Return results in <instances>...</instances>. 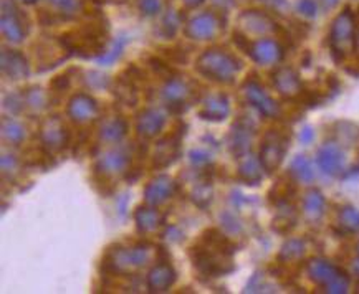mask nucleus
Segmentation results:
<instances>
[{
	"instance_id": "nucleus-1",
	"label": "nucleus",
	"mask_w": 359,
	"mask_h": 294,
	"mask_svg": "<svg viewBox=\"0 0 359 294\" xmlns=\"http://www.w3.org/2000/svg\"><path fill=\"white\" fill-rule=\"evenodd\" d=\"M58 41L70 55L96 59L108 47V24L103 15H96L78 29L63 34Z\"/></svg>"
},
{
	"instance_id": "nucleus-2",
	"label": "nucleus",
	"mask_w": 359,
	"mask_h": 294,
	"mask_svg": "<svg viewBox=\"0 0 359 294\" xmlns=\"http://www.w3.org/2000/svg\"><path fill=\"white\" fill-rule=\"evenodd\" d=\"M154 246L147 241H137L131 246H109L101 260V273L107 276H131L151 261Z\"/></svg>"
},
{
	"instance_id": "nucleus-3",
	"label": "nucleus",
	"mask_w": 359,
	"mask_h": 294,
	"mask_svg": "<svg viewBox=\"0 0 359 294\" xmlns=\"http://www.w3.org/2000/svg\"><path fill=\"white\" fill-rule=\"evenodd\" d=\"M232 256L233 255L225 253L224 250L214 246L212 243L202 240V238H199L196 245L189 248V258H191L192 265H194L197 273L205 278H219L232 273L236 268Z\"/></svg>"
},
{
	"instance_id": "nucleus-4",
	"label": "nucleus",
	"mask_w": 359,
	"mask_h": 294,
	"mask_svg": "<svg viewBox=\"0 0 359 294\" xmlns=\"http://www.w3.org/2000/svg\"><path fill=\"white\" fill-rule=\"evenodd\" d=\"M242 63L232 53L222 48H207L199 55L196 62V70L207 80L229 85L236 80L241 71Z\"/></svg>"
},
{
	"instance_id": "nucleus-5",
	"label": "nucleus",
	"mask_w": 359,
	"mask_h": 294,
	"mask_svg": "<svg viewBox=\"0 0 359 294\" xmlns=\"http://www.w3.org/2000/svg\"><path fill=\"white\" fill-rule=\"evenodd\" d=\"M308 276L328 294H344L349 289V276L344 270L330 261L313 258L306 265Z\"/></svg>"
},
{
	"instance_id": "nucleus-6",
	"label": "nucleus",
	"mask_w": 359,
	"mask_h": 294,
	"mask_svg": "<svg viewBox=\"0 0 359 294\" xmlns=\"http://www.w3.org/2000/svg\"><path fill=\"white\" fill-rule=\"evenodd\" d=\"M356 18L351 8L339 12L330 29V48L334 59H343L356 48Z\"/></svg>"
},
{
	"instance_id": "nucleus-7",
	"label": "nucleus",
	"mask_w": 359,
	"mask_h": 294,
	"mask_svg": "<svg viewBox=\"0 0 359 294\" xmlns=\"http://www.w3.org/2000/svg\"><path fill=\"white\" fill-rule=\"evenodd\" d=\"M0 31L8 43L18 45L29 35V18L17 7L15 0H2L0 7Z\"/></svg>"
},
{
	"instance_id": "nucleus-8",
	"label": "nucleus",
	"mask_w": 359,
	"mask_h": 294,
	"mask_svg": "<svg viewBox=\"0 0 359 294\" xmlns=\"http://www.w3.org/2000/svg\"><path fill=\"white\" fill-rule=\"evenodd\" d=\"M224 20L222 13L207 10L197 13L191 20H187L186 27H184V35L191 40L205 41L214 40L224 31Z\"/></svg>"
},
{
	"instance_id": "nucleus-9",
	"label": "nucleus",
	"mask_w": 359,
	"mask_h": 294,
	"mask_svg": "<svg viewBox=\"0 0 359 294\" xmlns=\"http://www.w3.org/2000/svg\"><path fill=\"white\" fill-rule=\"evenodd\" d=\"M41 147L50 154H57L65 150L70 146L72 134L68 131L65 121L60 116L45 118L39 130Z\"/></svg>"
},
{
	"instance_id": "nucleus-10",
	"label": "nucleus",
	"mask_w": 359,
	"mask_h": 294,
	"mask_svg": "<svg viewBox=\"0 0 359 294\" xmlns=\"http://www.w3.org/2000/svg\"><path fill=\"white\" fill-rule=\"evenodd\" d=\"M288 149V137L282 132L271 130L265 134L260 147V162L266 174H273L282 165Z\"/></svg>"
},
{
	"instance_id": "nucleus-11",
	"label": "nucleus",
	"mask_w": 359,
	"mask_h": 294,
	"mask_svg": "<svg viewBox=\"0 0 359 294\" xmlns=\"http://www.w3.org/2000/svg\"><path fill=\"white\" fill-rule=\"evenodd\" d=\"M133 162L130 149L126 147H113L96 159L95 174L104 178H113L116 176H124Z\"/></svg>"
},
{
	"instance_id": "nucleus-12",
	"label": "nucleus",
	"mask_w": 359,
	"mask_h": 294,
	"mask_svg": "<svg viewBox=\"0 0 359 294\" xmlns=\"http://www.w3.org/2000/svg\"><path fill=\"white\" fill-rule=\"evenodd\" d=\"M161 94H163V99L164 103L168 104L169 111L174 114H181L186 111L192 96H194V93H192V86L189 85L186 80H182L179 75L165 81Z\"/></svg>"
},
{
	"instance_id": "nucleus-13",
	"label": "nucleus",
	"mask_w": 359,
	"mask_h": 294,
	"mask_svg": "<svg viewBox=\"0 0 359 294\" xmlns=\"http://www.w3.org/2000/svg\"><path fill=\"white\" fill-rule=\"evenodd\" d=\"M238 30L247 36H266L277 31V24L269 13L264 10H257V8H250V10H243L238 15Z\"/></svg>"
},
{
	"instance_id": "nucleus-14",
	"label": "nucleus",
	"mask_w": 359,
	"mask_h": 294,
	"mask_svg": "<svg viewBox=\"0 0 359 294\" xmlns=\"http://www.w3.org/2000/svg\"><path fill=\"white\" fill-rule=\"evenodd\" d=\"M182 136L184 130H174L171 134L164 136L163 139L158 141L153 154V167L154 169H165L172 165L176 160L181 158L182 150Z\"/></svg>"
},
{
	"instance_id": "nucleus-15",
	"label": "nucleus",
	"mask_w": 359,
	"mask_h": 294,
	"mask_svg": "<svg viewBox=\"0 0 359 294\" xmlns=\"http://www.w3.org/2000/svg\"><path fill=\"white\" fill-rule=\"evenodd\" d=\"M242 93L253 108L265 118H275L280 114V106L266 91L262 88L260 83L255 80H247L242 86Z\"/></svg>"
},
{
	"instance_id": "nucleus-16",
	"label": "nucleus",
	"mask_w": 359,
	"mask_h": 294,
	"mask_svg": "<svg viewBox=\"0 0 359 294\" xmlns=\"http://www.w3.org/2000/svg\"><path fill=\"white\" fill-rule=\"evenodd\" d=\"M247 55L257 65H277L283 59L285 52L277 40L264 36V38L250 41Z\"/></svg>"
},
{
	"instance_id": "nucleus-17",
	"label": "nucleus",
	"mask_w": 359,
	"mask_h": 294,
	"mask_svg": "<svg viewBox=\"0 0 359 294\" xmlns=\"http://www.w3.org/2000/svg\"><path fill=\"white\" fill-rule=\"evenodd\" d=\"M177 192V183L168 174H159L151 178L144 187V200L147 205L159 206L171 200Z\"/></svg>"
},
{
	"instance_id": "nucleus-18",
	"label": "nucleus",
	"mask_w": 359,
	"mask_h": 294,
	"mask_svg": "<svg viewBox=\"0 0 359 294\" xmlns=\"http://www.w3.org/2000/svg\"><path fill=\"white\" fill-rule=\"evenodd\" d=\"M67 114L73 122L86 124L95 121L100 116V106L93 96L86 93H76L68 101Z\"/></svg>"
},
{
	"instance_id": "nucleus-19",
	"label": "nucleus",
	"mask_w": 359,
	"mask_h": 294,
	"mask_svg": "<svg viewBox=\"0 0 359 294\" xmlns=\"http://www.w3.org/2000/svg\"><path fill=\"white\" fill-rule=\"evenodd\" d=\"M316 162H318L321 172L326 176H339L344 165V154L339 142H325L316 154Z\"/></svg>"
},
{
	"instance_id": "nucleus-20",
	"label": "nucleus",
	"mask_w": 359,
	"mask_h": 294,
	"mask_svg": "<svg viewBox=\"0 0 359 294\" xmlns=\"http://www.w3.org/2000/svg\"><path fill=\"white\" fill-rule=\"evenodd\" d=\"M275 90L278 91L283 98L294 99L303 94V83L298 76V73L290 66H280L271 75Z\"/></svg>"
},
{
	"instance_id": "nucleus-21",
	"label": "nucleus",
	"mask_w": 359,
	"mask_h": 294,
	"mask_svg": "<svg viewBox=\"0 0 359 294\" xmlns=\"http://www.w3.org/2000/svg\"><path fill=\"white\" fill-rule=\"evenodd\" d=\"M0 68H2L4 76H7L8 80H25L30 75V66L24 53L18 52V50L12 48H2V55H0Z\"/></svg>"
},
{
	"instance_id": "nucleus-22",
	"label": "nucleus",
	"mask_w": 359,
	"mask_h": 294,
	"mask_svg": "<svg viewBox=\"0 0 359 294\" xmlns=\"http://www.w3.org/2000/svg\"><path fill=\"white\" fill-rule=\"evenodd\" d=\"M176 270L172 268V265L169 261H158L151 268L149 273H147V289L151 293H165L172 288V284L176 283Z\"/></svg>"
},
{
	"instance_id": "nucleus-23",
	"label": "nucleus",
	"mask_w": 359,
	"mask_h": 294,
	"mask_svg": "<svg viewBox=\"0 0 359 294\" xmlns=\"http://www.w3.org/2000/svg\"><path fill=\"white\" fill-rule=\"evenodd\" d=\"M165 126V116L159 109L147 108L137 114L136 118V131L137 136L142 139H154Z\"/></svg>"
},
{
	"instance_id": "nucleus-24",
	"label": "nucleus",
	"mask_w": 359,
	"mask_h": 294,
	"mask_svg": "<svg viewBox=\"0 0 359 294\" xmlns=\"http://www.w3.org/2000/svg\"><path fill=\"white\" fill-rule=\"evenodd\" d=\"M252 137H253V127L247 121H243V119H238V121L232 126V130H230V134H229L230 153L236 155L237 159L250 153Z\"/></svg>"
},
{
	"instance_id": "nucleus-25",
	"label": "nucleus",
	"mask_w": 359,
	"mask_h": 294,
	"mask_svg": "<svg viewBox=\"0 0 359 294\" xmlns=\"http://www.w3.org/2000/svg\"><path fill=\"white\" fill-rule=\"evenodd\" d=\"M229 114H230V103H229V98L224 93L209 94L204 101H202V106L199 109V116L210 122L224 121Z\"/></svg>"
},
{
	"instance_id": "nucleus-26",
	"label": "nucleus",
	"mask_w": 359,
	"mask_h": 294,
	"mask_svg": "<svg viewBox=\"0 0 359 294\" xmlns=\"http://www.w3.org/2000/svg\"><path fill=\"white\" fill-rule=\"evenodd\" d=\"M135 222L137 232L142 233V235H147V233L158 232V230L165 223V217L164 214L159 212L158 206L146 204L136 209Z\"/></svg>"
},
{
	"instance_id": "nucleus-27",
	"label": "nucleus",
	"mask_w": 359,
	"mask_h": 294,
	"mask_svg": "<svg viewBox=\"0 0 359 294\" xmlns=\"http://www.w3.org/2000/svg\"><path fill=\"white\" fill-rule=\"evenodd\" d=\"M264 165H262L260 159L252 155L250 153L238 158V167H237V176L243 183L247 186H259L264 178Z\"/></svg>"
},
{
	"instance_id": "nucleus-28",
	"label": "nucleus",
	"mask_w": 359,
	"mask_h": 294,
	"mask_svg": "<svg viewBox=\"0 0 359 294\" xmlns=\"http://www.w3.org/2000/svg\"><path fill=\"white\" fill-rule=\"evenodd\" d=\"M128 121L123 116H111L104 119L100 126V139L107 144H119L128 134Z\"/></svg>"
},
{
	"instance_id": "nucleus-29",
	"label": "nucleus",
	"mask_w": 359,
	"mask_h": 294,
	"mask_svg": "<svg viewBox=\"0 0 359 294\" xmlns=\"http://www.w3.org/2000/svg\"><path fill=\"white\" fill-rule=\"evenodd\" d=\"M212 182H210L209 174H202L201 171H197L194 186L191 188V200L199 206V209H207L212 202Z\"/></svg>"
},
{
	"instance_id": "nucleus-30",
	"label": "nucleus",
	"mask_w": 359,
	"mask_h": 294,
	"mask_svg": "<svg viewBox=\"0 0 359 294\" xmlns=\"http://www.w3.org/2000/svg\"><path fill=\"white\" fill-rule=\"evenodd\" d=\"M140 85H136L135 81H131L130 78L124 75H119L113 83V93L116 96L119 103L126 104V106H136L137 101H140Z\"/></svg>"
},
{
	"instance_id": "nucleus-31",
	"label": "nucleus",
	"mask_w": 359,
	"mask_h": 294,
	"mask_svg": "<svg viewBox=\"0 0 359 294\" xmlns=\"http://www.w3.org/2000/svg\"><path fill=\"white\" fill-rule=\"evenodd\" d=\"M326 212V200L318 188H310L303 199V214L310 222H318Z\"/></svg>"
},
{
	"instance_id": "nucleus-32",
	"label": "nucleus",
	"mask_w": 359,
	"mask_h": 294,
	"mask_svg": "<svg viewBox=\"0 0 359 294\" xmlns=\"http://www.w3.org/2000/svg\"><path fill=\"white\" fill-rule=\"evenodd\" d=\"M305 241L300 240V238H290V240L283 243L282 250H280L278 261L283 265L294 263V261H300L305 256Z\"/></svg>"
},
{
	"instance_id": "nucleus-33",
	"label": "nucleus",
	"mask_w": 359,
	"mask_h": 294,
	"mask_svg": "<svg viewBox=\"0 0 359 294\" xmlns=\"http://www.w3.org/2000/svg\"><path fill=\"white\" fill-rule=\"evenodd\" d=\"M128 41H130V38H128L126 35L116 36V38H114L111 43L108 45L107 50H104V52L101 53L98 58H96V62H98L100 65H104V66L113 65V63L118 62L119 57L123 55L124 48H126V45H128Z\"/></svg>"
},
{
	"instance_id": "nucleus-34",
	"label": "nucleus",
	"mask_w": 359,
	"mask_h": 294,
	"mask_svg": "<svg viewBox=\"0 0 359 294\" xmlns=\"http://www.w3.org/2000/svg\"><path fill=\"white\" fill-rule=\"evenodd\" d=\"M184 24V15L177 10H168L164 13L163 20H161L158 34L163 36V38H172L176 36V34L181 29V25Z\"/></svg>"
},
{
	"instance_id": "nucleus-35",
	"label": "nucleus",
	"mask_w": 359,
	"mask_h": 294,
	"mask_svg": "<svg viewBox=\"0 0 359 294\" xmlns=\"http://www.w3.org/2000/svg\"><path fill=\"white\" fill-rule=\"evenodd\" d=\"M290 174L303 183H310L315 178V171H313V165L310 159L305 155H297L290 164Z\"/></svg>"
},
{
	"instance_id": "nucleus-36",
	"label": "nucleus",
	"mask_w": 359,
	"mask_h": 294,
	"mask_svg": "<svg viewBox=\"0 0 359 294\" xmlns=\"http://www.w3.org/2000/svg\"><path fill=\"white\" fill-rule=\"evenodd\" d=\"M278 215L273 220V230L278 233H287L294 227L297 222V212H294V206L287 204L278 205Z\"/></svg>"
},
{
	"instance_id": "nucleus-37",
	"label": "nucleus",
	"mask_w": 359,
	"mask_h": 294,
	"mask_svg": "<svg viewBox=\"0 0 359 294\" xmlns=\"http://www.w3.org/2000/svg\"><path fill=\"white\" fill-rule=\"evenodd\" d=\"M2 137L4 141L12 146L22 144L25 139V127L20 122L13 121L11 118L2 119Z\"/></svg>"
},
{
	"instance_id": "nucleus-38",
	"label": "nucleus",
	"mask_w": 359,
	"mask_h": 294,
	"mask_svg": "<svg viewBox=\"0 0 359 294\" xmlns=\"http://www.w3.org/2000/svg\"><path fill=\"white\" fill-rule=\"evenodd\" d=\"M338 227L344 233H359V210L354 206H343L338 214Z\"/></svg>"
},
{
	"instance_id": "nucleus-39",
	"label": "nucleus",
	"mask_w": 359,
	"mask_h": 294,
	"mask_svg": "<svg viewBox=\"0 0 359 294\" xmlns=\"http://www.w3.org/2000/svg\"><path fill=\"white\" fill-rule=\"evenodd\" d=\"M147 65H149V68L153 70L156 76L163 78V80H165V81L171 80V78H174V76H177V71L174 70L171 63L164 58H159V57L147 58Z\"/></svg>"
},
{
	"instance_id": "nucleus-40",
	"label": "nucleus",
	"mask_w": 359,
	"mask_h": 294,
	"mask_svg": "<svg viewBox=\"0 0 359 294\" xmlns=\"http://www.w3.org/2000/svg\"><path fill=\"white\" fill-rule=\"evenodd\" d=\"M50 4L62 13L63 18H73L81 12V0H50Z\"/></svg>"
},
{
	"instance_id": "nucleus-41",
	"label": "nucleus",
	"mask_w": 359,
	"mask_h": 294,
	"mask_svg": "<svg viewBox=\"0 0 359 294\" xmlns=\"http://www.w3.org/2000/svg\"><path fill=\"white\" fill-rule=\"evenodd\" d=\"M25 96V104L29 108H34L35 111H40V109H45L47 108V103H48V96L43 93V90L41 88H30L27 90Z\"/></svg>"
},
{
	"instance_id": "nucleus-42",
	"label": "nucleus",
	"mask_w": 359,
	"mask_h": 294,
	"mask_svg": "<svg viewBox=\"0 0 359 294\" xmlns=\"http://www.w3.org/2000/svg\"><path fill=\"white\" fill-rule=\"evenodd\" d=\"M0 164H2V176L4 178H13L20 171V160H18L15 155L12 154H2V160H0Z\"/></svg>"
},
{
	"instance_id": "nucleus-43",
	"label": "nucleus",
	"mask_w": 359,
	"mask_h": 294,
	"mask_svg": "<svg viewBox=\"0 0 359 294\" xmlns=\"http://www.w3.org/2000/svg\"><path fill=\"white\" fill-rule=\"evenodd\" d=\"M137 8L144 17H156L163 10V0H137Z\"/></svg>"
},
{
	"instance_id": "nucleus-44",
	"label": "nucleus",
	"mask_w": 359,
	"mask_h": 294,
	"mask_svg": "<svg viewBox=\"0 0 359 294\" xmlns=\"http://www.w3.org/2000/svg\"><path fill=\"white\" fill-rule=\"evenodd\" d=\"M85 81L93 90H103L109 86V78L100 71H88L85 76Z\"/></svg>"
},
{
	"instance_id": "nucleus-45",
	"label": "nucleus",
	"mask_w": 359,
	"mask_h": 294,
	"mask_svg": "<svg viewBox=\"0 0 359 294\" xmlns=\"http://www.w3.org/2000/svg\"><path fill=\"white\" fill-rule=\"evenodd\" d=\"M297 12L305 18H315L318 15V2L316 0H298Z\"/></svg>"
},
{
	"instance_id": "nucleus-46",
	"label": "nucleus",
	"mask_w": 359,
	"mask_h": 294,
	"mask_svg": "<svg viewBox=\"0 0 359 294\" xmlns=\"http://www.w3.org/2000/svg\"><path fill=\"white\" fill-rule=\"evenodd\" d=\"M70 85H72V80H70V75H68V73H65V75L55 76L53 80L50 81V94L65 93V91L70 88Z\"/></svg>"
},
{
	"instance_id": "nucleus-47",
	"label": "nucleus",
	"mask_w": 359,
	"mask_h": 294,
	"mask_svg": "<svg viewBox=\"0 0 359 294\" xmlns=\"http://www.w3.org/2000/svg\"><path fill=\"white\" fill-rule=\"evenodd\" d=\"M189 159H191L192 165H196L197 169H202L210 164V154L204 149H192L191 154H189Z\"/></svg>"
},
{
	"instance_id": "nucleus-48",
	"label": "nucleus",
	"mask_w": 359,
	"mask_h": 294,
	"mask_svg": "<svg viewBox=\"0 0 359 294\" xmlns=\"http://www.w3.org/2000/svg\"><path fill=\"white\" fill-rule=\"evenodd\" d=\"M260 4L266 10L275 13H285L288 10V0H260Z\"/></svg>"
},
{
	"instance_id": "nucleus-49",
	"label": "nucleus",
	"mask_w": 359,
	"mask_h": 294,
	"mask_svg": "<svg viewBox=\"0 0 359 294\" xmlns=\"http://www.w3.org/2000/svg\"><path fill=\"white\" fill-rule=\"evenodd\" d=\"M165 57H168L169 63H186L187 53L181 48H165Z\"/></svg>"
},
{
	"instance_id": "nucleus-50",
	"label": "nucleus",
	"mask_w": 359,
	"mask_h": 294,
	"mask_svg": "<svg viewBox=\"0 0 359 294\" xmlns=\"http://www.w3.org/2000/svg\"><path fill=\"white\" fill-rule=\"evenodd\" d=\"M163 237L165 238V240H169V241H172V243H179L181 240H184L182 232H181V230H179L177 227H169V228H165V232H164Z\"/></svg>"
},
{
	"instance_id": "nucleus-51",
	"label": "nucleus",
	"mask_w": 359,
	"mask_h": 294,
	"mask_svg": "<svg viewBox=\"0 0 359 294\" xmlns=\"http://www.w3.org/2000/svg\"><path fill=\"white\" fill-rule=\"evenodd\" d=\"M212 6L217 8L220 13H227L230 8L236 6V0H210Z\"/></svg>"
},
{
	"instance_id": "nucleus-52",
	"label": "nucleus",
	"mask_w": 359,
	"mask_h": 294,
	"mask_svg": "<svg viewBox=\"0 0 359 294\" xmlns=\"http://www.w3.org/2000/svg\"><path fill=\"white\" fill-rule=\"evenodd\" d=\"M313 139H315V131L311 127H303L300 132V142L302 144H311Z\"/></svg>"
},
{
	"instance_id": "nucleus-53",
	"label": "nucleus",
	"mask_w": 359,
	"mask_h": 294,
	"mask_svg": "<svg viewBox=\"0 0 359 294\" xmlns=\"http://www.w3.org/2000/svg\"><path fill=\"white\" fill-rule=\"evenodd\" d=\"M181 2L184 4V7L189 8V10H194V8L201 7L205 0H181Z\"/></svg>"
},
{
	"instance_id": "nucleus-54",
	"label": "nucleus",
	"mask_w": 359,
	"mask_h": 294,
	"mask_svg": "<svg viewBox=\"0 0 359 294\" xmlns=\"http://www.w3.org/2000/svg\"><path fill=\"white\" fill-rule=\"evenodd\" d=\"M321 6H323V8H326V10H330V8H333L338 6L339 0H320Z\"/></svg>"
},
{
	"instance_id": "nucleus-55",
	"label": "nucleus",
	"mask_w": 359,
	"mask_h": 294,
	"mask_svg": "<svg viewBox=\"0 0 359 294\" xmlns=\"http://www.w3.org/2000/svg\"><path fill=\"white\" fill-rule=\"evenodd\" d=\"M17 2H22V4H25V6H34V4L39 2V0H17Z\"/></svg>"
},
{
	"instance_id": "nucleus-56",
	"label": "nucleus",
	"mask_w": 359,
	"mask_h": 294,
	"mask_svg": "<svg viewBox=\"0 0 359 294\" xmlns=\"http://www.w3.org/2000/svg\"><path fill=\"white\" fill-rule=\"evenodd\" d=\"M353 270H354V273H356L358 276H359V261H354V263H353Z\"/></svg>"
},
{
	"instance_id": "nucleus-57",
	"label": "nucleus",
	"mask_w": 359,
	"mask_h": 294,
	"mask_svg": "<svg viewBox=\"0 0 359 294\" xmlns=\"http://www.w3.org/2000/svg\"><path fill=\"white\" fill-rule=\"evenodd\" d=\"M356 48L359 50V29L356 30Z\"/></svg>"
},
{
	"instance_id": "nucleus-58",
	"label": "nucleus",
	"mask_w": 359,
	"mask_h": 294,
	"mask_svg": "<svg viewBox=\"0 0 359 294\" xmlns=\"http://www.w3.org/2000/svg\"><path fill=\"white\" fill-rule=\"evenodd\" d=\"M91 2H95V4H104V2H107V0H91Z\"/></svg>"
},
{
	"instance_id": "nucleus-59",
	"label": "nucleus",
	"mask_w": 359,
	"mask_h": 294,
	"mask_svg": "<svg viewBox=\"0 0 359 294\" xmlns=\"http://www.w3.org/2000/svg\"><path fill=\"white\" fill-rule=\"evenodd\" d=\"M356 250H358V253H359V243H358V246H356Z\"/></svg>"
}]
</instances>
